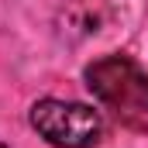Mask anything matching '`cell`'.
Segmentation results:
<instances>
[{
	"label": "cell",
	"mask_w": 148,
	"mask_h": 148,
	"mask_svg": "<svg viewBox=\"0 0 148 148\" xmlns=\"http://www.w3.org/2000/svg\"><path fill=\"white\" fill-rule=\"evenodd\" d=\"M28 121L38 131V138H45L55 148H93L103 138L100 110H93L90 103H79V100L45 97V100L31 103Z\"/></svg>",
	"instance_id": "2"
},
{
	"label": "cell",
	"mask_w": 148,
	"mask_h": 148,
	"mask_svg": "<svg viewBox=\"0 0 148 148\" xmlns=\"http://www.w3.org/2000/svg\"><path fill=\"white\" fill-rule=\"evenodd\" d=\"M86 86L100 107L127 131L148 134V73L127 55H103L86 66Z\"/></svg>",
	"instance_id": "1"
},
{
	"label": "cell",
	"mask_w": 148,
	"mask_h": 148,
	"mask_svg": "<svg viewBox=\"0 0 148 148\" xmlns=\"http://www.w3.org/2000/svg\"><path fill=\"white\" fill-rule=\"evenodd\" d=\"M0 148H7V145H3V141H0Z\"/></svg>",
	"instance_id": "3"
}]
</instances>
